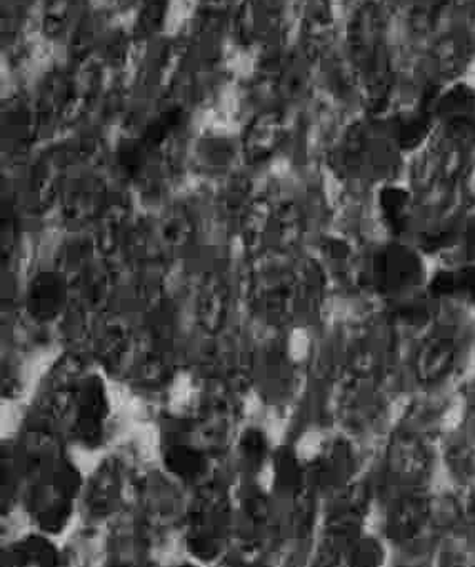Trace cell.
<instances>
[{
  "instance_id": "2",
  "label": "cell",
  "mask_w": 475,
  "mask_h": 567,
  "mask_svg": "<svg viewBox=\"0 0 475 567\" xmlns=\"http://www.w3.org/2000/svg\"><path fill=\"white\" fill-rule=\"evenodd\" d=\"M432 270V257L417 244L388 237L369 249L358 274L375 299L397 311L427 296Z\"/></svg>"
},
{
  "instance_id": "5",
  "label": "cell",
  "mask_w": 475,
  "mask_h": 567,
  "mask_svg": "<svg viewBox=\"0 0 475 567\" xmlns=\"http://www.w3.org/2000/svg\"><path fill=\"white\" fill-rule=\"evenodd\" d=\"M427 295L441 305L475 316V260L434 267Z\"/></svg>"
},
{
  "instance_id": "10",
  "label": "cell",
  "mask_w": 475,
  "mask_h": 567,
  "mask_svg": "<svg viewBox=\"0 0 475 567\" xmlns=\"http://www.w3.org/2000/svg\"><path fill=\"white\" fill-rule=\"evenodd\" d=\"M334 14L328 0H310L303 12V31L312 44H322L331 34Z\"/></svg>"
},
{
  "instance_id": "8",
  "label": "cell",
  "mask_w": 475,
  "mask_h": 567,
  "mask_svg": "<svg viewBox=\"0 0 475 567\" xmlns=\"http://www.w3.org/2000/svg\"><path fill=\"white\" fill-rule=\"evenodd\" d=\"M452 412L457 415L462 436L475 443V369L457 382L452 394Z\"/></svg>"
},
{
  "instance_id": "6",
  "label": "cell",
  "mask_w": 475,
  "mask_h": 567,
  "mask_svg": "<svg viewBox=\"0 0 475 567\" xmlns=\"http://www.w3.org/2000/svg\"><path fill=\"white\" fill-rule=\"evenodd\" d=\"M431 523V499L421 491L405 493L392 507L388 520L389 536L395 543L407 544L421 536Z\"/></svg>"
},
{
  "instance_id": "12",
  "label": "cell",
  "mask_w": 475,
  "mask_h": 567,
  "mask_svg": "<svg viewBox=\"0 0 475 567\" xmlns=\"http://www.w3.org/2000/svg\"><path fill=\"white\" fill-rule=\"evenodd\" d=\"M351 554V567H381L384 563V549L374 539L355 540Z\"/></svg>"
},
{
  "instance_id": "1",
  "label": "cell",
  "mask_w": 475,
  "mask_h": 567,
  "mask_svg": "<svg viewBox=\"0 0 475 567\" xmlns=\"http://www.w3.org/2000/svg\"><path fill=\"white\" fill-rule=\"evenodd\" d=\"M441 305V302H438ZM475 355V316L441 305L437 316L422 329L417 348L411 354V374L424 392H438L461 381Z\"/></svg>"
},
{
  "instance_id": "11",
  "label": "cell",
  "mask_w": 475,
  "mask_h": 567,
  "mask_svg": "<svg viewBox=\"0 0 475 567\" xmlns=\"http://www.w3.org/2000/svg\"><path fill=\"white\" fill-rule=\"evenodd\" d=\"M467 58V44L457 35H448L434 49L435 64L442 74H454Z\"/></svg>"
},
{
  "instance_id": "14",
  "label": "cell",
  "mask_w": 475,
  "mask_h": 567,
  "mask_svg": "<svg viewBox=\"0 0 475 567\" xmlns=\"http://www.w3.org/2000/svg\"><path fill=\"white\" fill-rule=\"evenodd\" d=\"M438 567H467V560L457 549H447L442 553L441 566Z\"/></svg>"
},
{
  "instance_id": "15",
  "label": "cell",
  "mask_w": 475,
  "mask_h": 567,
  "mask_svg": "<svg viewBox=\"0 0 475 567\" xmlns=\"http://www.w3.org/2000/svg\"><path fill=\"white\" fill-rule=\"evenodd\" d=\"M467 513L468 517H471L472 526H474L475 529V489L474 493H472L471 504H468Z\"/></svg>"
},
{
  "instance_id": "13",
  "label": "cell",
  "mask_w": 475,
  "mask_h": 567,
  "mask_svg": "<svg viewBox=\"0 0 475 567\" xmlns=\"http://www.w3.org/2000/svg\"><path fill=\"white\" fill-rule=\"evenodd\" d=\"M32 302L35 306V312H41L45 318L54 315V308L61 306V288L55 280H42L35 286L32 292Z\"/></svg>"
},
{
  "instance_id": "3",
  "label": "cell",
  "mask_w": 475,
  "mask_h": 567,
  "mask_svg": "<svg viewBox=\"0 0 475 567\" xmlns=\"http://www.w3.org/2000/svg\"><path fill=\"white\" fill-rule=\"evenodd\" d=\"M407 154L399 146L391 127L359 124L345 135L338 154L339 174L352 183L378 190L407 177Z\"/></svg>"
},
{
  "instance_id": "9",
  "label": "cell",
  "mask_w": 475,
  "mask_h": 567,
  "mask_svg": "<svg viewBox=\"0 0 475 567\" xmlns=\"http://www.w3.org/2000/svg\"><path fill=\"white\" fill-rule=\"evenodd\" d=\"M280 138H282V122L279 115L266 114L257 118L256 124L250 127L247 144L254 156L264 159L276 151Z\"/></svg>"
},
{
  "instance_id": "4",
  "label": "cell",
  "mask_w": 475,
  "mask_h": 567,
  "mask_svg": "<svg viewBox=\"0 0 475 567\" xmlns=\"http://www.w3.org/2000/svg\"><path fill=\"white\" fill-rule=\"evenodd\" d=\"M388 471L391 480L405 493H414L428 480L432 471V453L427 440L419 431H399L392 437L388 451Z\"/></svg>"
},
{
  "instance_id": "7",
  "label": "cell",
  "mask_w": 475,
  "mask_h": 567,
  "mask_svg": "<svg viewBox=\"0 0 475 567\" xmlns=\"http://www.w3.org/2000/svg\"><path fill=\"white\" fill-rule=\"evenodd\" d=\"M444 463L448 476L457 486L475 489V443L461 436L451 441L444 450Z\"/></svg>"
}]
</instances>
